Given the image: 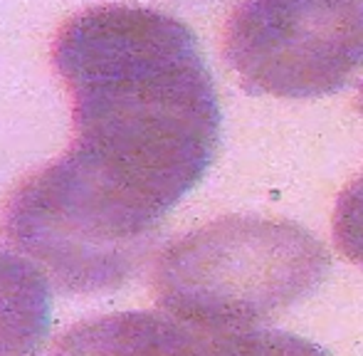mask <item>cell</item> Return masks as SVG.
Masks as SVG:
<instances>
[{
	"label": "cell",
	"mask_w": 363,
	"mask_h": 356,
	"mask_svg": "<svg viewBox=\"0 0 363 356\" xmlns=\"http://www.w3.org/2000/svg\"><path fill=\"white\" fill-rule=\"evenodd\" d=\"M52 62L74 144L15 188L3 233L62 292H101L136 272L208 174L223 111L196 33L151 8L82 10L60 28Z\"/></svg>",
	"instance_id": "cell-1"
},
{
	"label": "cell",
	"mask_w": 363,
	"mask_h": 356,
	"mask_svg": "<svg viewBox=\"0 0 363 356\" xmlns=\"http://www.w3.org/2000/svg\"><path fill=\"white\" fill-rule=\"evenodd\" d=\"M331 257L291 221L228 216L161 252L153 292L163 312L203 329H250L316 292Z\"/></svg>",
	"instance_id": "cell-2"
},
{
	"label": "cell",
	"mask_w": 363,
	"mask_h": 356,
	"mask_svg": "<svg viewBox=\"0 0 363 356\" xmlns=\"http://www.w3.org/2000/svg\"><path fill=\"white\" fill-rule=\"evenodd\" d=\"M223 50L250 94H334L363 69V0H242Z\"/></svg>",
	"instance_id": "cell-3"
},
{
	"label": "cell",
	"mask_w": 363,
	"mask_h": 356,
	"mask_svg": "<svg viewBox=\"0 0 363 356\" xmlns=\"http://www.w3.org/2000/svg\"><path fill=\"white\" fill-rule=\"evenodd\" d=\"M50 356H203V329L168 312H119L74 324Z\"/></svg>",
	"instance_id": "cell-4"
},
{
	"label": "cell",
	"mask_w": 363,
	"mask_h": 356,
	"mask_svg": "<svg viewBox=\"0 0 363 356\" xmlns=\"http://www.w3.org/2000/svg\"><path fill=\"white\" fill-rule=\"evenodd\" d=\"M50 322L45 274L33 262L0 252V356H38Z\"/></svg>",
	"instance_id": "cell-5"
},
{
	"label": "cell",
	"mask_w": 363,
	"mask_h": 356,
	"mask_svg": "<svg viewBox=\"0 0 363 356\" xmlns=\"http://www.w3.org/2000/svg\"><path fill=\"white\" fill-rule=\"evenodd\" d=\"M203 329V327H201ZM203 356H331L314 342L274 329H203Z\"/></svg>",
	"instance_id": "cell-6"
},
{
	"label": "cell",
	"mask_w": 363,
	"mask_h": 356,
	"mask_svg": "<svg viewBox=\"0 0 363 356\" xmlns=\"http://www.w3.org/2000/svg\"><path fill=\"white\" fill-rule=\"evenodd\" d=\"M334 238L339 250L363 267V174L354 178L336 201Z\"/></svg>",
	"instance_id": "cell-7"
},
{
	"label": "cell",
	"mask_w": 363,
	"mask_h": 356,
	"mask_svg": "<svg viewBox=\"0 0 363 356\" xmlns=\"http://www.w3.org/2000/svg\"><path fill=\"white\" fill-rule=\"evenodd\" d=\"M359 109H361V114H363V87H361V96H359Z\"/></svg>",
	"instance_id": "cell-8"
}]
</instances>
